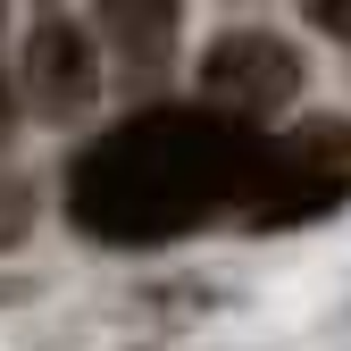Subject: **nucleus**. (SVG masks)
Here are the masks:
<instances>
[{"instance_id":"f257e3e1","label":"nucleus","mask_w":351,"mask_h":351,"mask_svg":"<svg viewBox=\"0 0 351 351\" xmlns=\"http://www.w3.org/2000/svg\"><path fill=\"white\" fill-rule=\"evenodd\" d=\"M259 167V134L226 117L159 109L101 134L75 159V226H93L109 243H159L201 226L209 209H243V184Z\"/></svg>"},{"instance_id":"39448f33","label":"nucleus","mask_w":351,"mask_h":351,"mask_svg":"<svg viewBox=\"0 0 351 351\" xmlns=\"http://www.w3.org/2000/svg\"><path fill=\"white\" fill-rule=\"evenodd\" d=\"M101 34H117L125 59L151 67V59L167 51V34H176V9H101Z\"/></svg>"},{"instance_id":"20e7f679","label":"nucleus","mask_w":351,"mask_h":351,"mask_svg":"<svg viewBox=\"0 0 351 351\" xmlns=\"http://www.w3.org/2000/svg\"><path fill=\"white\" fill-rule=\"evenodd\" d=\"M101 93V59H93V34H84L67 9H42L34 34H25V101L42 117H84Z\"/></svg>"},{"instance_id":"7ed1b4c3","label":"nucleus","mask_w":351,"mask_h":351,"mask_svg":"<svg viewBox=\"0 0 351 351\" xmlns=\"http://www.w3.org/2000/svg\"><path fill=\"white\" fill-rule=\"evenodd\" d=\"M201 93H209V109H226V117H268V109H285L301 93V59L285 51L276 34H226L201 59Z\"/></svg>"},{"instance_id":"6e6552de","label":"nucleus","mask_w":351,"mask_h":351,"mask_svg":"<svg viewBox=\"0 0 351 351\" xmlns=\"http://www.w3.org/2000/svg\"><path fill=\"white\" fill-rule=\"evenodd\" d=\"M9 117H17V93L0 84V143H9Z\"/></svg>"},{"instance_id":"423d86ee","label":"nucleus","mask_w":351,"mask_h":351,"mask_svg":"<svg viewBox=\"0 0 351 351\" xmlns=\"http://www.w3.org/2000/svg\"><path fill=\"white\" fill-rule=\"evenodd\" d=\"M25 234V184H0V243Z\"/></svg>"},{"instance_id":"f03ea898","label":"nucleus","mask_w":351,"mask_h":351,"mask_svg":"<svg viewBox=\"0 0 351 351\" xmlns=\"http://www.w3.org/2000/svg\"><path fill=\"white\" fill-rule=\"evenodd\" d=\"M343 193H351V125L310 117L293 143H259V167L243 184V217L251 226H301V217H326Z\"/></svg>"},{"instance_id":"0eeeda50","label":"nucleus","mask_w":351,"mask_h":351,"mask_svg":"<svg viewBox=\"0 0 351 351\" xmlns=\"http://www.w3.org/2000/svg\"><path fill=\"white\" fill-rule=\"evenodd\" d=\"M310 25H326V34H343V42H351V9H310Z\"/></svg>"}]
</instances>
